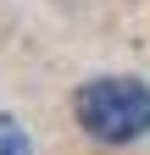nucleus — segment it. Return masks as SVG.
Instances as JSON below:
<instances>
[{
	"label": "nucleus",
	"instance_id": "obj_1",
	"mask_svg": "<svg viewBox=\"0 0 150 155\" xmlns=\"http://www.w3.org/2000/svg\"><path fill=\"white\" fill-rule=\"evenodd\" d=\"M72 116L100 144H134L150 133V89L139 78H89L72 94Z\"/></svg>",
	"mask_w": 150,
	"mask_h": 155
},
{
	"label": "nucleus",
	"instance_id": "obj_2",
	"mask_svg": "<svg viewBox=\"0 0 150 155\" xmlns=\"http://www.w3.org/2000/svg\"><path fill=\"white\" fill-rule=\"evenodd\" d=\"M0 155H33L22 122H17V116H6V111H0Z\"/></svg>",
	"mask_w": 150,
	"mask_h": 155
}]
</instances>
